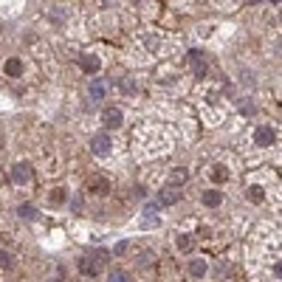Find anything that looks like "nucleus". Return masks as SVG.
I'll return each instance as SVG.
<instances>
[{
  "instance_id": "f257e3e1",
  "label": "nucleus",
  "mask_w": 282,
  "mask_h": 282,
  "mask_svg": "<svg viewBox=\"0 0 282 282\" xmlns=\"http://www.w3.org/2000/svg\"><path fill=\"white\" fill-rule=\"evenodd\" d=\"M110 150H113V141H110L107 133H96V136L90 139V152H93L96 158H107Z\"/></svg>"
},
{
  "instance_id": "f03ea898",
  "label": "nucleus",
  "mask_w": 282,
  "mask_h": 282,
  "mask_svg": "<svg viewBox=\"0 0 282 282\" xmlns=\"http://www.w3.org/2000/svg\"><path fill=\"white\" fill-rule=\"evenodd\" d=\"M34 178V169H31V164H26V161H17V164H11L9 169V181H14V184H28Z\"/></svg>"
},
{
  "instance_id": "7ed1b4c3",
  "label": "nucleus",
  "mask_w": 282,
  "mask_h": 282,
  "mask_svg": "<svg viewBox=\"0 0 282 282\" xmlns=\"http://www.w3.org/2000/svg\"><path fill=\"white\" fill-rule=\"evenodd\" d=\"M76 265H79V271L85 274V277H96V274L105 268V265L99 263L96 257H93V251H90V254H82L79 260H76Z\"/></svg>"
},
{
  "instance_id": "20e7f679",
  "label": "nucleus",
  "mask_w": 282,
  "mask_h": 282,
  "mask_svg": "<svg viewBox=\"0 0 282 282\" xmlns=\"http://www.w3.org/2000/svg\"><path fill=\"white\" fill-rule=\"evenodd\" d=\"M102 124H105L107 130H119L124 124V113L119 107H107V110H102Z\"/></svg>"
},
{
  "instance_id": "39448f33",
  "label": "nucleus",
  "mask_w": 282,
  "mask_h": 282,
  "mask_svg": "<svg viewBox=\"0 0 282 282\" xmlns=\"http://www.w3.org/2000/svg\"><path fill=\"white\" fill-rule=\"evenodd\" d=\"M274 141H277V130H274L271 124H263V127H257L254 130V144H260V147H271Z\"/></svg>"
},
{
  "instance_id": "423d86ee",
  "label": "nucleus",
  "mask_w": 282,
  "mask_h": 282,
  "mask_svg": "<svg viewBox=\"0 0 282 282\" xmlns=\"http://www.w3.org/2000/svg\"><path fill=\"white\" fill-rule=\"evenodd\" d=\"M181 198H184V195H181V189H178V186H164L155 201H158L161 206H172V203H178Z\"/></svg>"
},
{
  "instance_id": "0eeeda50",
  "label": "nucleus",
  "mask_w": 282,
  "mask_h": 282,
  "mask_svg": "<svg viewBox=\"0 0 282 282\" xmlns=\"http://www.w3.org/2000/svg\"><path fill=\"white\" fill-rule=\"evenodd\" d=\"M79 65L85 73H96L99 68H102V60L99 57H93V54H85V57H79Z\"/></svg>"
},
{
  "instance_id": "6e6552de",
  "label": "nucleus",
  "mask_w": 282,
  "mask_h": 282,
  "mask_svg": "<svg viewBox=\"0 0 282 282\" xmlns=\"http://www.w3.org/2000/svg\"><path fill=\"white\" fill-rule=\"evenodd\" d=\"M189 65H192V70L198 76H206V60H203L201 51H189Z\"/></svg>"
},
{
  "instance_id": "1a4fd4ad",
  "label": "nucleus",
  "mask_w": 282,
  "mask_h": 282,
  "mask_svg": "<svg viewBox=\"0 0 282 282\" xmlns=\"http://www.w3.org/2000/svg\"><path fill=\"white\" fill-rule=\"evenodd\" d=\"M206 271H209V263H206L203 257H195L192 263H189V274H192L195 280H201V277H206Z\"/></svg>"
},
{
  "instance_id": "9d476101",
  "label": "nucleus",
  "mask_w": 282,
  "mask_h": 282,
  "mask_svg": "<svg viewBox=\"0 0 282 282\" xmlns=\"http://www.w3.org/2000/svg\"><path fill=\"white\" fill-rule=\"evenodd\" d=\"M201 201L214 209V206H220V203H223V192H217V189H206V192L201 195Z\"/></svg>"
},
{
  "instance_id": "9b49d317",
  "label": "nucleus",
  "mask_w": 282,
  "mask_h": 282,
  "mask_svg": "<svg viewBox=\"0 0 282 282\" xmlns=\"http://www.w3.org/2000/svg\"><path fill=\"white\" fill-rule=\"evenodd\" d=\"M3 70H6L9 76H23V60H17V57H11V60H6Z\"/></svg>"
},
{
  "instance_id": "f8f14e48",
  "label": "nucleus",
  "mask_w": 282,
  "mask_h": 282,
  "mask_svg": "<svg viewBox=\"0 0 282 282\" xmlns=\"http://www.w3.org/2000/svg\"><path fill=\"white\" fill-rule=\"evenodd\" d=\"M169 181H172V186H178V189H181V186L189 181V172H186L184 167H178V169H172V172H169Z\"/></svg>"
},
{
  "instance_id": "ddd939ff",
  "label": "nucleus",
  "mask_w": 282,
  "mask_h": 282,
  "mask_svg": "<svg viewBox=\"0 0 282 282\" xmlns=\"http://www.w3.org/2000/svg\"><path fill=\"white\" fill-rule=\"evenodd\" d=\"M105 93H107V85L102 79H96L93 85H90V99H93V102H102V99H105Z\"/></svg>"
},
{
  "instance_id": "4468645a",
  "label": "nucleus",
  "mask_w": 282,
  "mask_h": 282,
  "mask_svg": "<svg viewBox=\"0 0 282 282\" xmlns=\"http://www.w3.org/2000/svg\"><path fill=\"white\" fill-rule=\"evenodd\" d=\"M90 189L96 195H107L110 192V181H107V178H93V181H90Z\"/></svg>"
},
{
  "instance_id": "2eb2a0df",
  "label": "nucleus",
  "mask_w": 282,
  "mask_h": 282,
  "mask_svg": "<svg viewBox=\"0 0 282 282\" xmlns=\"http://www.w3.org/2000/svg\"><path fill=\"white\" fill-rule=\"evenodd\" d=\"M107 282H130V274L124 271V268H113V271L107 274Z\"/></svg>"
},
{
  "instance_id": "dca6fc26",
  "label": "nucleus",
  "mask_w": 282,
  "mask_h": 282,
  "mask_svg": "<svg viewBox=\"0 0 282 282\" xmlns=\"http://www.w3.org/2000/svg\"><path fill=\"white\" fill-rule=\"evenodd\" d=\"M17 214L23 217V220H37V209H34V206H28V203L17 206Z\"/></svg>"
},
{
  "instance_id": "f3484780",
  "label": "nucleus",
  "mask_w": 282,
  "mask_h": 282,
  "mask_svg": "<svg viewBox=\"0 0 282 282\" xmlns=\"http://www.w3.org/2000/svg\"><path fill=\"white\" fill-rule=\"evenodd\" d=\"M178 251H184V254H189V251H192V237H189V234H178Z\"/></svg>"
},
{
  "instance_id": "a211bd4d",
  "label": "nucleus",
  "mask_w": 282,
  "mask_h": 282,
  "mask_svg": "<svg viewBox=\"0 0 282 282\" xmlns=\"http://www.w3.org/2000/svg\"><path fill=\"white\" fill-rule=\"evenodd\" d=\"M212 178H214L217 184H223V181L229 178V169L223 167V164H217V167H212Z\"/></svg>"
},
{
  "instance_id": "6ab92c4d",
  "label": "nucleus",
  "mask_w": 282,
  "mask_h": 282,
  "mask_svg": "<svg viewBox=\"0 0 282 282\" xmlns=\"http://www.w3.org/2000/svg\"><path fill=\"white\" fill-rule=\"evenodd\" d=\"M248 201H254V203H260V201H263V198H265V189H263V186H248Z\"/></svg>"
},
{
  "instance_id": "aec40b11",
  "label": "nucleus",
  "mask_w": 282,
  "mask_h": 282,
  "mask_svg": "<svg viewBox=\"0 0 282 282\" xmlns=\"http://www.w3.org/2000/svg\"><path fill=\"white\" fill-rule=\"evenodd\" d=\"M0 268H3V271H11V268H14L11 254H9V251H3V248H0Z\"/></svg>"
},
{
  "instance_id": "412c9836",
  "label": "nucleus",
  "mask_w": 282,
  "mask_h": 282,
  "mask_svg": "<svg viewBox=\"0 0 282 282\" xmlns=\"http://www.w3.org/2000/svg\"><path fill=\"white\" fill-rule=\"evenodd\" d=\"M144 229H158L161 226V217H155V214H144Z\"/></svg>"
},
{
  "instance_id": "4be33fe9",
  "label": "nucleus",
  "mask_w": 282,
  "mask_h": 282,
  "mask_svg": "<svg viewBox=\"0 0 282 282\" xmlns=\"http://www.w3.org/2000/svg\"><path fill=\"white\" fill-rule=\"evenodd\" d=\"M119 88H122V93H136V82H133V79H122V82H119Z\"/></svg>"
},
{
  "instance_id": "5701e85b",
  "label": "nucleus",
  "mask_w": 282,
  "mask_h": 282,
  "mask_svg": "<svg viewBox=\"0 0 282 282\" xmlns=\"http://www.w3.org/2000/svg\"><path fill=\"white\" fill-rule=\"evenodd\" d=\"M127 248H130V243H127V240H122V243H116V246H113V254L122 257V254H127Z\"/></svg>"
},
{
  "instance_id": "b1692460",
  "label": "nucleus",
  "mask_w": 282,
  "mask_h": 282,
  "mask_svg": "<svg viewBox=\"0 0 282 282\" xmlns=\"http://www.w3.org/2000/svg\"><path fill=\"white\" fill-rule=\"evenodd\" d=\"M65 201V189H54L51 192V203H62Z\"/></svg>"
},
{
  "instance_id": "393cba45",
  "label": "nucleus",
  "mask_w": 282,
  "mask_h": 282,
  "mask_svg": "<svg viewBox=\"0 0 282 282\" xmlns=\"http://www.w3.org/2000/svg\"><path fill=\"white\" fill-rule=\"evenodd\" d=\"M240 110H243V116H251V113H254V105H251V102H240Z\"/></svg>"
},
{
  "instance_id": "a878e982",
  "label": "nucleus",
  "mask_w": 282,
  "mask_h": 282,
  "mask_svg": "<svg viewBox=\"0 0 282 282\" xmlns=\"http://www.w3.org/2000/svg\"><path fill=\"white\" fill-rule=\"evenodd\" d=\"M161 209V203L158 201H150L147 206H144V214H152V212H158Z\"/></svg>"
},
{
  "instance_id": "bb28decb",
  "label": "nucleus",
  "mask_w": 282,
  "mask_h": 282,
  "mask_svg": "<svg viewBox=\"0 0 282 282\" xmlns=\"http://www.w3.org/2000/svg\"><path fill=\"white\" fill-rule=\"evenodd\" d=\"M70 209H73V212H79V209H82V198H79V195H76V198L70 201Z\"/></svg>"
},
{
  "instance_id": "cd10ccee",
  "label": "nucleus",
  "mask_w": 282,
  "mask_h": 282,
  "mask_svg": "<svg viewBox=\"0 0 282 282\" xmlns=\"http://www.w3.org/2000/svg\"><path fill=\"white\" fill-rule=\"evenodd\" d=\"M116 0H102V6H113Z\"/></svg>"
}]
</instances>
